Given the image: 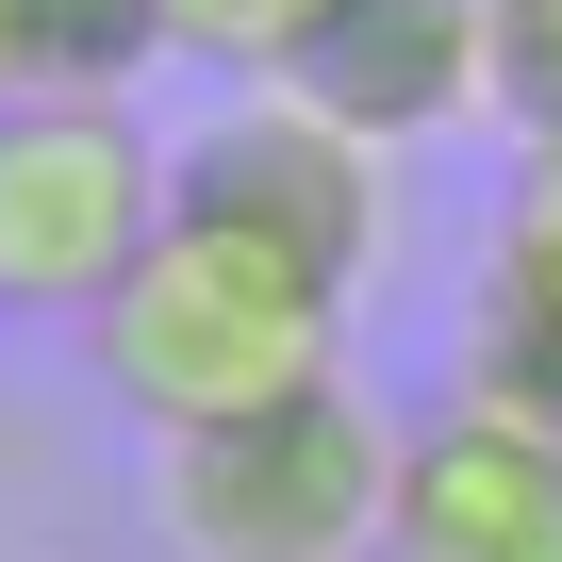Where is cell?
Instances as JSON below:
<instances>
[{
  "label": "cell",
  "mask_w": 562,
  "mask_h": 562,
  "mask_svg": "<svg viewBox=\"0 0 562 562\" xmlns=\"http://www.w3.org/2000/svg\"><path fill=\"white\" fill-rule=\"evenodd\" d=\"M331 348H348V299L331 281H299L281 248H248V232H215V215H166L149 248H133V281L83 315V364H100V397L133 414V430H232V414H265V397H299V381H331Z\"/></svg>",
  "instance_id": "1"
},
{
  "label": "cell",
  "mask_w": 562,
  "mask_h": 562,
  "mask_svg": "<svg viewBox=\"0 0 562 562\" xmlns=\"http://www.w3.org/2000/svg\"><path fill=\"white\" fill-rule=\"evenodd\" d=\"M381 513H397V414L348 364L166 447V546L182 562H381Z\"/></svg>",
  "instance_id": "2"
},
{
  "label": "cell",
  "mask_w": 562,
  "mask_h": 562,
  "mask_svg": "<svg viewBox=\"0 0 562 562\" xmlns=\"http://www.w3.org/2000/svg\"><path fill=\"white\" fill-rule=\"evenodd\" d=\"M149 232H166V133L133 100H67V83L0 100V315L83 331Z\"/></svg>",
  "instance_id": "3"
},
{
  "label": "cell",
  "mask_w": 562,
  "mask_h": 562,
  "mask_svg": "<svg viewBox=\"0 0 562 562\" xmlns=\"http://www.w3.org/2000/svg\"><path fill=\"white\" fill-rule=\"evenodd\" d=\"M166 215H215V232L281 248L299 281L364 299V265H381V149L331 100H299V83H232L199 133H166Z\"/></svg>",
  "instance_id": "4"
},
{
  "label": "cell",
  "mask_w": 562,
  "mask_h": 562,
  "mask_svg": "<svg viewBox=\"0 0 562 562\" xmlns=\"http://www.w3.org/2000/svg\"><path fill=\"white\" fill-rule=\"evenodd\" d=\"M381 562H562V430H513L480 397L397 430Z\"/></svg>",
  "instance_id": "5"
},
{
  "label": "cell",
  "mask_w": 562,
  "mask_h": 562,
  "mask_svg": "<svg viewBox=\"0 0 562 562\" xmlns=\"http://www.w3.org/2000/svg\"><path fill=\"white\" fill-rule=\"evenodd\" d=\"M299 100H331L364 149H430L496 116V0H331Z\"/></svg>",
  "instance_id": "6"
},
{
  "label": "cell",
  "mask_w": 562,
  "mask_h": 562,
  "mask_svg": "<svg viewBox=\"0 0 562 562\" xmlns=\"http://www.w3.org/2000/svg\"><path fill=\"white\" fill-rule=\"evenodd\" d=\"M463 299L562 331V133H529V166H513V199H496V232H480V281H463Z\"/></svg>",
  "instance_id": "7"
},
{
  "label": "cell",
  "mask_w": 562,
  "mask_h": 562,
  "mask_svg": "<svg viewBox=\"0 0 562 562\" xmlns=\"http://www.w3.org/2000/svg\"><path fill=\"white\" fill-rule=\"evenodd\" d=\"M331 34V0H166V67H215V83H299Z\"/></svg>",
  "instance_id": "8"
},
{
  "label": "cell",
  "mask_w": 562,
  "mask_h": 562,
  "mask_svg": "<svg viewBox=\"0 0 562 562\" xmlns=\"http://www.w3.org/2000/svg\"><path fill=\"white\" fill-rule=\"evenodd\" d=\"M149 67H166V0H34V83L133 100Z\"/></svg>",
  "instance_id": "9"
},
{
  "label": "cell",
  "mask_w": 562,
  "mask_h": 562,
  "mask_svg": "<svg viewBox=\"0 0 562 562\" xmlns=\"http://www.w3.org/2000/svg\"><path fill=\"white\" fill-rule=\"evenodd\" d=\"M463 397L513 414V430H562V331L546 315H480L463 299Z\"/></svg>",
  "instance_id": "10"
},
{
  "label": "cell",
  "mask_w": 562,
  "mask_h": 562,
  "mask_svg": "<svg viewBox=\"0 0 562 562\" xmlns=\"http://www.w3.org/2000/svg\"><path fill=\"white\" fill-rule=\"evenodd\" d=\"M496 116L562 133V0H496Z\"/></svg>",
  "instance_id": "11"
},
{
  "label": "cell",
  "mask_w": 562,
  "mask_h": 562,
  "mask_svg": "<svg viewBox=\"0 0 562 562\" xmlns=\"http://www.w3.org/2000/svg\"><path fill=\"white\" fill-rule=\"evenodd\" d=\"M0 100H34V0H0Z\"/></svg>",
  "instance_id": "12"
}]
</instances>
